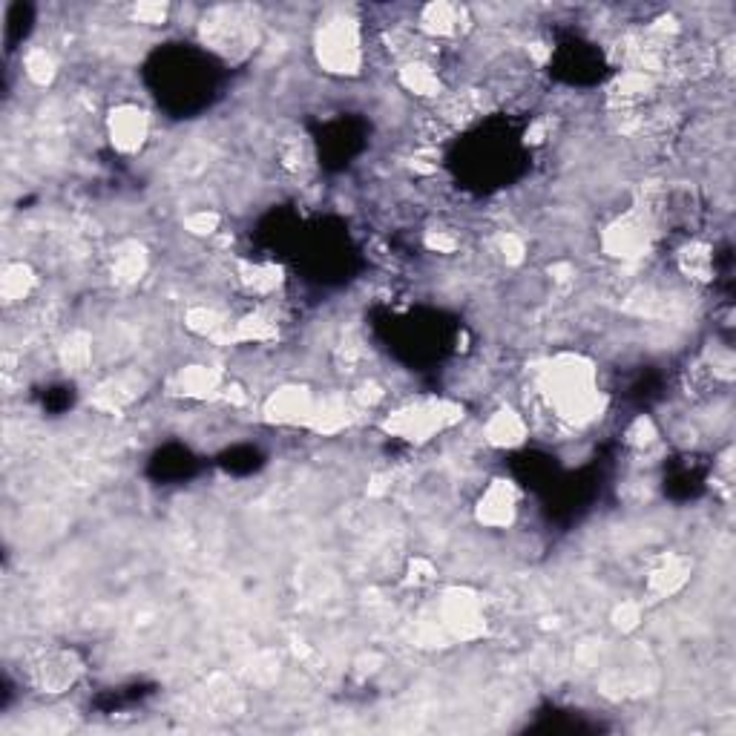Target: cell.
<instances>
[{
	"label": "cell",
	"mask_w": 736,
	"mask_h": 736,
	"mask_svg": "<svg viewBox=\"0 0 736 736\" xmlns=\"http://www.w3.org/2000/svg\"><path fill=\"white\" fill-rule=\"evenodd\" d=\"M236 274H239V285L253 297H271L282 285V271L271 262H242Z\"/></svg>",
	"instance_id": "13"
},
{
	"label": "cell",
	"mask_w": 736,
	"mask_h": 736,
	"mask_svg": "<svg viewBox=\"0 0 736 736\" xmlns=\"http://www.w3.org/2000/svg\"><path fill=\"white\" fill-rule=\"evenodd\" d=\"M647 242H650V230L644 225V219H639L636 213H627L616 219L610 228L604 230V251L616 259H636L647 251Z\"/></svg>",
	"instance_id": "8"
},
{
	"label": "cell",
	"mask_w": 736,
	"mask_h": 736,
	"mask_svg": "<svg viewBox=\"0 0 736 736\" xmlns=\"http://www.w3.org/2000/svg\"><path fill=\"white\" fill-rule=\"evenodd\" d=\"M400 84L412 95L420 98H435L440 95V75L432 64L420 61V58H409L403 67H400Z\"/></svg>",
	"instance_id": "15"
},
{
	"label": "cell",
	"mask_w": 736,
	"mask_h": 736,
	"mask_svg": "<svg viewBox=\"0 0 736 736\" xmlns=\"http://www.w3.org/2000/svg\"><path fill=\"white\" fill-rule=\"evenodd\" d=\"M92 360V340L87 331H72L61 345V363L69 371H84Z\"/></svg>",
	"instance_id": "23"
},
{
	"label": "cell",
	"mask_w": 736,
	"mask_h": 736,
	"mask_svg": "<svg viewBox=\"0 0 736 736\" xmlns=\"http://www.w3.org/2000/svg\"><path fill=\"white\" fill-rule=\"evenodd\" d=\"M688 570L690 567L685 558H667L665 564H659V567L650 573V578H647V590L659 598L673 596V593H679V590L685 587Z\"/></svg>",
	"instance_id": "16"
},
{
	"label": "cell",
	"mask_w": 736,
	"mask_h": 736,
	"mask_svg": "<svg viewBox=\"0 0 736 736\" xmlns=\"http://www.w3.org/2000/svg\"><path fill=\"white\" fill-rule=\"evenodd\" d=\"M271 337H276V322L265 317L262 311L245 314L230 331V340H236V343H268Z\"/></svg>",
	"instance_id": "21"
},
{
	"label": "cell",
	"mask_w": 736,
	"mask_h": 736,
	"mask_svg": "<svg viewBox=\"0 0 736 736\" xmlns=\"http://www.w3.org/2000/svg\"><path fill=\"white\" fill-rule=\"evenodd\" d=\"M23 72H26V78H29L35 87H46V84L55 81L58 64H55L52 52H46L44 46H32V49L23 55Z\"/></svg>",
	"instance_id": "22"
},
{
	"label": "cell",
	"mask_w": 736,
	"mask_h": 736,
	"mask_svg": "<svg viewBox=\"0 0 736 736\" xmlns=\"http://www.w3.org/2000/svg\"><path fill=\"white\" fill-rule=\"evenodd\" d=\"M460 239L452 230H429L426 233V248L435 253H455L458 251Z\"/></svg>",
	"instance_id": "26"
},
{
	"label": "cell",
	"mask_w": 736,
	"mask_h": 736,
	"mask_svg": "<svg viewBox=\"0 0 736 736\" xmlns=\"http://www.w3.org/2000/svg\"><path fill=\"white\" fill-rule=\"evenodd\" d=\"M478 521L489 529H506L512 527L515 515H518V498H515V489L506 481H495L486 486V492L478 501L475 509Z\"/></svg>",
	"instance_id": "9"
},
{
	"label": "cell",
	"mask_w": 736,
	"mask_h": 736,
	"mask_svg": "<svg viewBox=\"0 0 736 736\" xmlns=\"http://www.w3.org/2000/svg\"><path fill=\"white\" fill-rule=\"evenodd\" d=\"M147 274V253L136 242L121 245L113 256V279L121 288H133L138 279Z\"/></svg>",
	"instance_id": "14"
},
{
	"label": "cell",
	"mask_w": 736,
	"mask_h": 736,
	"mask_svg": "<svg viewBox=\"0 0 736 736\" xmlns=\"http://www.w3.org/2000/svg\"><path fill=\"white\" fill-rule=\"evenodd\" d=\"M679 268L693 282H708L713 274V251L705 242H688L679 251Z\"/></svg>",
	"instance_id": "20"
},
{
	"label": "cell",
	"mask_w": 736,
	"mask_h": 736,
	"mask_svg": "<svg viewBox=\"0 0 736 736\" xmlns=\"http://www.w3.org/2000/svg\"><path fill=\"white\" fill-rule=\"evenodd\" d=\"M35 288V274L29 265L23 262H9L3 268V276H0V297L6 305H18L23 299L32 294Z\"/></svg>",
	"instance_id": "17"
},
{
	"label": "cell",
	"mask_w": 736,
	"mask_h": 736,
	"mask_svg": "<svg viewBox=\"0 0 736 736\" xmlns=\"http://www.w3.org/2000/svg\"><path fill=\"white\" fill-rule=\"evenodd\" d=\"M219 374L213 371V368L207 366H187V368H179L176 374H173V380H170V389L173 394H179V397H193V400H199V397H210L213 391H219Z\"/></svg>",
	"instance_id": "12"
},
{
	"label": "cell",
	"mask_w": 736,
	"mask_h": 736,
	"mask_svg": "<svg viewBox=\"0 0 736 736\" xmlns=\"http://www.w3.org/2000/svg\"><path fill=\"white\" fill-rule=\"evenodd\" d=\"M133 18L138 23L156 26V23L167 21V6H161V3H138V6H133Z\"/></svg>",
	"instance_id": "28"
},
{
	"label": "cell",
	"mask_w": 736,
	"mask_h": 736,
	"mask_svg": "<svg viewBox=\"0 0 736 736\" xmlns=\"http://www.w3.org/2000/svg\"><path fill=\"white\" fill-rule=\"evenodd\" d=\"M184 325L193 331V334H199V337H210V340H230V325L228 320L216 311V308H207V305H196V308H190L187 311V317H184Z\"/></svg>",
	"instance_id": "19"
},
{
	"label": "cell",
	"mask_w": 736,
	"mask_h": 736,
	"mask_svg": "<svg viewBox=\"0 0 736 736\" xmlns=\"http://www.w3.org/2000/svg\"><path fill=\"white\" fill-rule=\"evenodd\" d=\"M184 225H187V230L193 236H210V233H216V228H219V213H213V210H196V213H190L184 219Z\"/></svg>",
	"instance_id": "25"
},
{
	"label": "cell",
	"mask_w": 736,
	"mask_h": 736,
	"mask_svg": "<svg viewBox=\"0 0 736 736\" xmlns=\"http://www.w3.org/2000/svg\"><path fill=\"white\" fill-rule=\"evenodd\" d=\"M199 35L207 49L225 55V58H245L251 49H256V26L248 18V9L239 6H222L210 9L199 21Z\"/></svg>",
	"instance_id": "2"
},
{
	"label": "cell",
	"mask_w": 736,
	"mask_h": 736,
	"mask_svg": "<svg viewBox=\"0 0 736 736\" xmlns=\"http://www.w3.org/2000/svg\"><path fill=\"white\" fill-rule=\"evenodd\" d=\"M276 159L288 173H305L311 167V161H314V147L305 136L291 133V136H282V141H279Z\"/></svg>",
	"instance_id": "18"
},
{
	"label": "cell",
	"mask_w": 736,
	"mask_h": 736,
	"mask_svg": "<svg viewBox=\"0 0 736 736\" xmlns=\"http://www.w3.org/2000/svg\"><path fill=\"white\" fill-rule=\"evenodd\" d=\"M613 621L619 624L621 630H633V627L642 621V607H639V604H633V601H624L621 607H616Z\"/></svg>",
	"instance_id": "29"
},
{
	"label": "cell",
	"mask_w": 736,
	"mask_h": 736,
	"mask_svg": "<svg viewBox=\"0 0 736 736\" xmlns=\"http://www.w3.org/2000/svg\"><path fill=\"white\" fill-rule=\"evenodd\" d=\"M469 12L455 3H432L420 12V32L429 38H458L466 29Z\"/></svg>",
	"instance_id": "10"
},
{
	"label": "cell",
	"mask_w": 736,
	"mask_h": 736,
	"mask_svg": "<svg viewBox=\"0 0 736 736\" xmlns=\"http://www.w3.org/2000/svg\"><path fill=\"white\" fill-rule=\"evenodd\" d=\"M84 673V662L72 650H46L32 662V685L46 696H61Z\"/></svg>",
	"instance_id": "4"
},
{
	"label": "cell",
	"mask_w": 736,
	"mask_h": 736,
	"mask_svg": "<svg viewBox=\"0 0 736 736\" xmlns=\"http://www.w3.org/2000/svg\"><path fill=\"white\" fill-rule=\"evenodd\" d=\"M486 440L492 443V446H498V449H515V446H521L529 435V426L527 420L521 417L518 412H512V409H498V412L492 414L489 420H486Z\"/></svg>",
	"instance_id": "11"
},
{
	"label": "cell",
	"mask_w": 736,
	"mask_h": 736,
	"mask_svg": "<svg viewBox=\"0 0 736 736\" xmlns=\"http://www.w3.org/2000/svg\"><path fill=\"white\" fill-rule=\"evenodd\" d=\"M314 49H317V61L325 72L334 75H357L363 67V38H360V26L351 18H331L317 29L314 38Z\"/></svg>",
	"instance_id": "1"
},
{
	"label": "cell",
	"mask_w": 736,
	"mask_h": 736,
	"mask_svg": "<svg viewBox=\"0 0 736 736\" xmlns=\"http://www.w3.org/2000/svg\"><path fill=\"white\" fill-rule=\"evenodd\" d=\"M443 624L458 639H478L486 630L481 601L466 590H449L443 601Z\"/></svg>",
	"instance_id": "6"
},
{
	"label": "cell",
	"mask_w": 736,
	"mask_h": 736,
	"mask_svg": "<svg viewBox=\"0 0 736 736\" xmlns=\"http://www.w3.org/2000/svg\"><path fill=\"white\" fill-rule=\"evenodd\" d=\"M627 443L633 446V449H647V446H653L656 443V426H653V420L650 417H636L633 423H630V429H627Z\"/></svg>",
	"instance_id": "24"
},
{
	"label": "cell",
	"mask_w": 736,
	"mask_h": 736,
	"mask_svg": "<svg viewBox=\"0 0 736 736\" xmlns=\"http://www.w3.org/2000/svg\"><path fill=\"white\" fill-rule=\"evenodd\" d=\"M314 406L317 400L311 397V391L302 389V386H285V389L274 391L265 403V414L268 420L282 423V426H311V417H314Z\"/></svg>",
	"instance_id": "7"
},
{
	"label": "cell",
	"mask_w": 736,
	"mask_h": 736,
	"mask_svg": "<svg viewBox=\"0 0 736 736\" xmlns=\"http://www.w3.org/2000/svg\"><path fill=\"white\" fill-rule=\"evenodd\" d=\"M458 412L460 409L452 403L429 400V403H417V406L394 412L386 426H389V432L406 437V440H429L437 432H443L446 426H452L460 417Z\"/></svg>",
	"instance_id": "3"
},
{
	"label": "cell",
	"mask_w": 736,
	"mask_h": 736,
	"mask_svg": "<svg viewBox=\"0 0 736 736\" xmlns=\"http://www.w3.org/2000/svg\"><path fill=\"white\" fill-rule=\"evenodd\" d=\"M501 253H504V259L509 265H518V262H524L527 245H524V239L518 233H504L501 236Z\"/></svg>",
	"instance_id": "27"
},
{
	"label": "cell",
	"mask_w": 736,
	"mask_h": 736,
	"mask_svg": "<svg viewBox=\"0 0 736 736\" xmlns=\"http://www.w3.org/2000/svg\"><path fill=\"white\" fill-rule=\"evenodd\" d=\"M107 133H110L115 150L138 153L150 136V115L138 104H118L113 113L107 115Z\"/></svg>",
	"instance_id": "5"
}]
</instances>
